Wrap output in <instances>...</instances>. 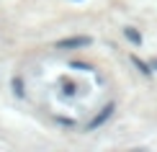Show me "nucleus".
Returning <instances> with one entry per match:
<instances>
[{"label":"nucleus","mask_w":157,"mask_h":152,"mask_svg":"<svg viewBox=\"0 0 157 152\" xmlns=\"http://www.w3.org/2000/svg\"><path fill=\"white\" fill-rule=\"evenodd\" d=\"M111 114H113V103L103 106V108H101V114H98V116L93 119V121L88 124V129H98V127H103V124H106L108 119H111Z\"/></svg>","instance_id":"f03ea898"},{"label":"nucleus","mask_w":157,"mask_h":152,"mask_svg":"<svg viewBox=\"0 0 157 152\" xmlns=\"http://www.w3.org/2000/svg\"><path fill=\"white\" fill-rule=\"evenodd\" d=\"M90 44H93L90 36H70V39H62L57 47L59 49H77V47H90Z\"/></svg>","instance_id":"f257e3e1"},{"label":"nucleus","mask_w":157,"mask_h":152,"mask_svg":"<svg viewBox=\"0 0 157 152\" xmlns=\"http://www.w3.org/2000/svg\"><path fill=\"white\" fill-rule=\"evenodd\" d=\"M149 67H152V70H157V59H155V62H152V64H149Z\"/></svg>","instance_id":"423d86ee"},{"label":"nucleus","mask_w":157,"mask_h":152,"mask_svg":"<svg viewBox=\"0 0 157 152\" xmlns=\"http://www.w3.org/2000/svg\"><path fill=\"white\" fill-rule=\"evenodd\" d=\"M72 67H77V70H82V72L93 70V67H90V64H85V62H72Z\"/></svg>","instance_id":"39448f33"},{"label":"nucleus","mask_w":157,"mask_h":152,"mask_svg":"<svg viewBox=\"0 0 157 152\" xmlns=\"http://www.w3.org/2000/svg\"><path fill=\"white\" fill-rule=\"evenodd\" d=\"M124 36H126V41H132L134 47H142V34L134 26H126V29H124Z\"/></svg>","instance_id":"7ed1b4c3"},{"label":"nucleus","mask_w":157,"mask_h":152,"mask_svg":"<svg viewBox=\"0 0 157 152\" xmlns=\"http://www.w3.org/2000/svg\"><path fill=\"white\" fill-rule=\"evenodd\" d=\"M132 62L136 64V67H139V72H142V75H152V67H149L147 62H142L139 57H132Z\"/></svg>","instance_id":"20e7f679"}]
</instances>
